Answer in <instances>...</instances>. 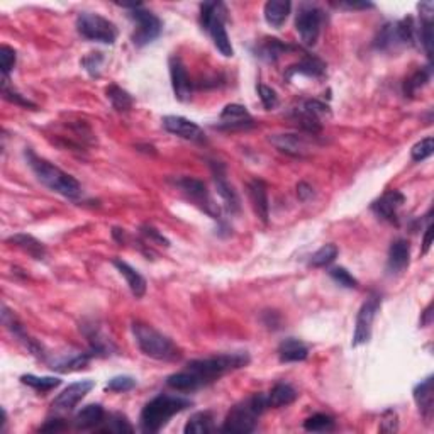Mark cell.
<instances>
[{
	"instance_id": "1",
	"label": "cell",
	"mask_w": 434,
	"mask_h": 434,
	"mask_svg": "<svg viewBox=\"0 0 434 434\" xmlns=\"http://www.w3.org/2000/svg\"><path fill=\"white\" fill-rule=\"evenodd\" d=\"M248 363L249 355L246 351L224 353V355L211 356V358L194 360L187 365L185 370L170 375L167 378V385L178 392H194L214 384L226 373L242 369Z\"/></svg>"
},
{
	"instance_id": "2",
	"label": "cell",
	"mask_w": 434,
	"mask_h": 434,
	"mask_svg": "<svg viewBox=\"0 0 434 434\" xmlns=\"http://www.w3.org/2000/svg\"><path fill=\"white\" fill-rule=\"evenodd\" d=\"M24 154L29 168H31L32 174L36 175V178L44 187H48L50 190L66 198H79L82 196V185L79 183V180L73 178L72 175H68L61 168L54 167L50 161L39 158L32 149H28Z\"/></svg>"
},
{
	"instance_id": "3",
	"label": "cell",
	"mask_w": 434,
	"mask_h": 434,
	"mask_svg": "<svg viewBox=\"0 0 434 434\" xmlns=\"http://www.w3.org/2000/svg\"><path fill=\"white\" fill-rule=\"evenodd\" d=\"M192 406V400L180 395H168V393H160L149 400L141 413V428L145 433H158L168 424L175 414L189 409Z\"/></svg>"
},
{
	"instance_id": "4",
	"label": "cell",
	"mask_w": 434,
	"mask_h": 434,
	"mask_svg": "<svg viewBox=\"0 0 434 434\" xmlns=\"http://www.w3.org/2000/svg\"><path fill=\"white\" fill-rule=\"evenodd\" d=\"M267 409H270L267 393H253L229 411V414L226 415V421H224L223 431L236 434L253 433L256 429L261 414Z\"/></svg>"
},
{
	"instance_id": "5",
	"label": "cell",
	"mask_w": 434,
	"mask_h": 434,
	"mask_svg": "<svg viewBox=\"0 0 434 434\" xmlns=\"http://www.w3.org/2000/svg\"><path fill=\"white\" fill-rule=\"evenodd\" d=\"M131 329L139 349L149 358L160 360V362H174V360H178L182 356L174 341L158 329H154L153 326L145 324V322H132Z\"/></svg>"
},
{
	"instance_id": "6",
	"label": "cell",
	"mask_w": 434,
	"mask_h": 434,
	"mask_svg": "<svg viewBox=\"0 0 434 434\" xmlns=\"http://www.w3.org/2000/svg\"><path fill=\"white\" fill-rule=\"evenodd\" d=\"M226 6L223 2H205L200 6V24L211 36L214 46L219 50L223 56L231 58L234 54L231 46L229 36H227L224 21H226Z\"/></svg>"
},
{
	"instance_id": "7",
	"label": "cell",
	"mask_w": 434,
	"mask_h": 434,
	"mask_svg": "<svg viewBox=\"0 0 434 434\" xmlns=\"http://www.w3.org/2000/svg\"><path fill=\"white\" fill-rule=\"evenodd\" d=\"M126 9H131L130 17L134 21V32H132V43L138 48L153 43L163 31V22L152 10L145 9L141 3H121Z\"/></svg>"
},
{
	"instance_id": "8",
	"label": "cell",
	"mask_w": 434,
	"mask_h": 434,
	"mask_svg": "<svg viewBox=\"0 0 434 434\" xmlns=\"http://www.w3.org/2000/svg\"><path fill=\"white\" fill-rule=\"evenodd\" d=\"M76 31L88 41L114 44L117 39V28L114 22L94 12H82L76 17Z\"/></svg>"
},
{
	"instance_id": "9",
	"label": "cell",
	"mask_w": 434,
	"mask_h": 434,
	"mask_svg": "<svg viewBox=\"0 0 434 434\" xmlns=\"http://www.w3.org/2000/svg\"><path fill=\"white\" fill-rule=\"evenodd\" d=\"M326 21V12L316 6L305 3L299 9V14L296 17V29L300 36V41L305 46H314L318 43L321 28Z\"/></svg>"
},
{
	"instance_id": "10",
	"label": "cell",
	"mask_w": 434,
	"mask_h": 434,
	"mask_svg": "<svg viewBox=\"0 0 434 434\" xmlns=\"http://www.w3.org/2000/svg\"><path fill=\"white\" fill-rule=\"evenodd\" d=\"M382 305V296L377 292H371L369 299L360 309L358 316H356V327L355 334H353V347H360V344L369 343L371 338V329H373V321L377 318V312L380 311Z\"/></svg>"
},
{
	"instance_id": "11",
	"label": "cell",
	"mask_w": 434,
	"mask_h": 434,
	"mask_svg": "<svg viewBox=\"0 0 434 434\" xmlns=\"http://www.w3.org/2000/svg\"><path fill=\"white\" fill-rule=\"evenodd\" d=\"M175 185L178 187L180 192H182L183 196L189 198V200H192L196 205H198L205 214L214 217V219L219 217V209H217L214 202H212L204 182L192 178V176H180V178L175 180Z\"/></svg>"
},
{
	"instance_id": "12",
	"label": "cell",
	"mask_w": 434,
	"mask_h": 434,
	"mask_svg": "<svg viewBox=\"0 0 434 434\" xmlns=\"http://www.w3.org/2000/svg\"><path fill=\"white\" fill-rule=\"evenodd\" d=\"M95 387L94 380H80L75 382V384L68 385L56 399L53 400L51 407L54 411H60V413H68V411H73L76 407V404L87 395L92 389Z\"/></svg>"
},
{
	"instance_id": "13",
	"label": "cell",
	"mask_w": 434,
	"mask_h": 434,
	"mask_svg": "<svg viewBox=\"0 0 434 434\" xmlns=\"http://www.w3.org/2000/svg\"><path fill=\"white\" fill-rule=\"evenodd\" d=\"M163 123V127L172 134L178 136V138L187 139V141H194V143H204L205 141V134L204 131L200 130L198 124L194 123V121L187 119V117L182 116H165L161 119Z\"/></svg>"
},
{
	"instance_id": "14",
	"label": "cell",
	"mask_w": 434,
	"mask_h": 434,
	"mask_svg": "<svg viewBox=\"0 0 434 434\" xmlns=\"http://www.w3.org/2000/svg\"><path fill=\"white\" fill-rule=\"evenodd\" d=\"M406 197L399 190H389L371 204V211L378 217L392 224H399V209L402 207Z\"/></svg>"
},
{
	"instance_id": "15",
	"label": "cell",
	"mask_w": 434,
	"mask_h": 434,
	"mask_svg": "<svg viewBox=\"0 0 434 434\" xmlns=\"http://www.w3.org/2000/svg\"><path fill=\"white\" fill-rule=\"evenodd\" d=\"M255 126L251 114L246 110L245 105L239 104H229L223 109L219 117V127L227 131L236 130H248V127Z\"/></svg>"
},
{
	"instance_id": "16",
	"label": "cell",
	"mask_w": 434,
	"mask_h": 434,
	"mask_svg": "<svg viewBox=\"0 0 434 434\" xmlns=\"http://www.w3.org/2000/svg\"><path fill=\"white\" fill-rule=\"evenodd\" d=\"M170 76L175 97L180 102L190 101V97H192V83H190L185 65H183V61L178 56L170 58Z\"/></svg>"
},
{
	"instance_id": "17",
	"label": "cell",
	"mask_w": 434,
	"mask_h": 434,
	"mask_svg": "<svg viewBox=\"0 0 434 434\" xmlns=\"http://www.w3.org/2000/svg\"><path fill=\"white\" fill-rule=\"evenodd\" d=\"M211 167H212V175H214V182L217 187V194H219L220 198L224 200L227 211L238 212L239 207H241V205H239V197H238V194L234 192L233 185L227 182L224 167L220 163H216V161H212Z\"/></svg>"
},
{
	"instance_id": "18",
	"label": "cell",
	"mask_w": 434,
	"mask_h": 434,
	"mask_svg": "<svg viewBox=\"0 0 434 434\" xmlns=\"http://www.w3.org/2000/svg\"><path fill=\"white\" fill-rule=\"evenodd\" d=\"M411 260V245L407 239H395L389 249L387 260V273L399 275L409 267Z\"/></svg>"
},
{
	"instance_id": "19",
	"label": "cell",
	"mask_w": 434,
	"mask_h": 434,
	"mask_svg": "<svg viewBox=\"0 0 434 434\" xmlns=\"http://www.w3.org/2000/svg\"><path fill=\"white\" fill-rule=\"evenodd\" d=\"M270 143L290 156H305L309 152L307 139L299 134H273L270 136Z\"/></svg>"
},
{
	"instance_id": "20",
	"label": "cell",
	"mask_w": 434,
	"mask_h": 434,
	"mask_svg": "<svg viewBox=\"0 0 434 434\" xmlns=\"http://www.w3.org/2000/svg\"><path fill=\"white\" fill-rule=\"evenodd\" d=\"M249 200H251L253 209H255L256 216L263 220L265 224L268 223V214H270V204H268V190L263 180H251L248 185Z\"/></svg>"
},
{
	"instance_id": "21",
	"label": "cell",
	"mask_w": 434,
	"mask_h": 434,
	"mask_svg": "<svg viewBox=\"0 0 434 434\" xmlns=\"http://www.w3.org/2000/svg\"><path fill=\"white\" fill-rule=\"evenodd\" d=\"M414 399L419 407V413L426 421H431L434 411V393H433V377H428L421 384L415 385Z\"/></svg>"
},
{
	"instance_id": "22",
	"label": "cell",
	"mask_w": 434,
	"mask_h": 434,
	"mask_svg": "<svg viewBox=\"0 0 434 434\" xmlns=\"http://www.w3.org/2000/svg\"><path fill=\"white\" fill-rule=\"evenodd\" d=\"M326 73V63L322 60H319L318 56H305L299 61L297 65H292L289 70H287L285 79L290 80L293 75H304V76H314V79H319Z\"/></svg>"
},
{
	"instance_id": "23",
	"label": "cell",
	"mask_w": 434,
	"mask_h": 434,
	"mask_svg": "<svg viewBox=\"0 0 434 434\" xmlns=\"http://www.w3.org/2000/svg\"><path fill=\"white\" fill-rule=\"evenodd\" d=\"M114 267L119 270V273L123 275L124 278H126L127 285H130L132 296L136 297V299H141L143 296L146 293V280L145 277H143L141 273H139L138 270H134V268L131 267V265H127L126 261L123 260H114L112 261Z\"/></svg>"
},
{
	"instance_id": "24",
	"label": "cell",
	"mask_w": 434,
	"mask_h": 434,
	"mask_svg": "<svg viewBox=\"0 0 434 434\" xmlns=\"http://www.w3.org/2000/svg\"><path fill=\"white\" fill-rule=\"evenodd\" d=\"M309 356V349L302 341L296 340V338H287L278 347V358L282 363H296L304 362Z\"/></svg>"
},
{
	"instance_id": "25",
	"label": "cell",
	"mask_w": 434,
	"mask_h": 434,
	"mask_svg": "<svg viewBox=\"0 0 434 434\" xmlns=\"http://www.w3.org/2000/svg\"><path fill=\"white\" fill-rule=\"evenodd\" d=\"M105 413L101 404H88L83 407L79 414L75 415V428L76 429H94L104 422Z\"/></svg>"
},
{
	"instance_id": "26",
	"label": "cell",
	"mask_w": 434,
	"mask_h": 434,
	"mask_svg": "<svg viewBox=\"0 0 434 434\" xmlns=\"http://www.w3.org/2000/svg\"><path fill=\"white\" fill-rule=\"evenodd\" d=\"M290 9H292V3L289 0H270L265 3V19L271 28H282L283 22L289 17Z\"/></svg>"
},
{
	"instance_id": "27",
	"label": "cell",
	"mask_w": 434,
	"mask_h": 434,
	"mask_svg": "<svg viewBox=\"0 0 434 434\" xmlns=\"http://www.w3.org/2000/svg\"><path fill=\"white\" fill-rule=\"evenodd\" d=\"M292 50H293V46L280 41V39L268 38V39H265L258 48H256V56H258L260 60L268 61V63H273V61H277L282 54H285L287 51H292Z\"/></svg>"
},
{
	"instance_id": "28",
	"label": "cell",
	"mask_w": 434,
	"mask_h": 434,
	"mask_svg": "<svg viewBox=\"0 0 434 434\" xmlns=\"http://www.w3.org/2000/svg\"><path fill=\"white\" fill-rule=\"evenodd\" d=\"M296 389L289 384H277L270 392L267 393V400H268V407H273V409H278V407H285L290 406V404L296 402L297 399Z\"/></svg>"
},
{
	"instance_id": "29",
	"label": "cell",
	"mask_w": 434,
	"mask_h": 434,
	"mask_svg": "<svg viewBox=\"0 0 434 434\" xmlns=\"http://www.w3.org/2000/svg\"><path fill=\"white\" fill-rule=\"evenodd\" d=\"M7 242H12L17 248H21L22 251H25L28 255H31L34 260H44L46 256V248L41 241H38L36 238L29 236V234H14L7 239Z\"/></svg>"
},
{
	"instance_id": "30",
	"label": "cell",
	"mask_w": 434,
	"mask_h": 434,
	"mask_svg": "<svg viewBox=\"0 0 434 434\" xmlns=\"http://www.w3.org/2000/svg\"><path fill=\"white\" fill-rule=\"evenodd\" d=\"M216 429L214 426V415L209 411H202V413L194 414L192 417L189 419V422L185 424V431L187 434H205V433H212Z\"/></svg>"
},
{
	"instance_id": "31",
	"label": "cell",
	"mask_w": 434,
	"mask_h": 434,
	"mask_svg": "<svg viewBox=\"0 0 434 434\" xmlns=\"http://www.w3.org/2000/svg\"><path fill=\"white\" fill-rule=\"evenodd\" d=\"M292 117H293V121H297V123H299V126L302 127L304 131L309 132V134H318V132H321V130H322V121L318 119L314 114L309 112V110L305 109L304 105L293 109Z\"/></svg>"
},
{
	"instance_id": "32",
	"label": "cell",
	"mask_w": 434,
	"mask_h": 434,
	"mask_svg": "<svg viewBox=\"0 0 434 434\" xmlns=\"http://www.w3.org/2000/svg\"><path fill=\"white\" fill-rule=\"evenodd\" d=\"M373 44L377 50H382V51H387V50H392V48L400 46L399 36H397L395 22H389V24H385L384 28L378 31Z\"/></svg>"
},
{
	"instance_id": "33",
	"label": "cell",
	"mask_w": 434,
	"mask_h": 434,
	"mask_svg": "<svg viewBox=\"0 0 434 434\" xmlns=\"http://www.w3.org/2000/svg\"><path fill=\"white\" fill-rule=\"evenodd\" d=\"M105 94H107V99L110 101V104H112V107L116 109L117 112H127V110L132 107V104H134V101H132L130 92H126L124 88H121L119 85L107 87Z\"/></svg>"
},
{
	"instance_id": "34",
	"label": "cell",
	"mask_w": 434,
	"mask_h": 434,
	"mask_svg": "<svg viewBox=\"0 0 434 434\" xmlns=\"http://www.w3.org/2000/svg\"><path fill=\"white\" fill-rule=\"evenodd\" d=\"M429 80H431V66L417 70L413 76H409V79L404 82V95H406V97H414L422 87L428 85Z\"/></svg>"
},
{
	"instance_id": "35",
	"label": "cell",
	"mask_w": 434,
	"mask_h": 434,
	"mask_svg": "<svg viewBox=\"0 0 434 434\" xmlns=\"http://www.w3.org/2000/svg\"><path fill=\"white\" fill-rule=\"evenodd\" d=\"M101 433H132L134 428L131 426V422L127 421L126 415L123 414H109L105 415L104 422L99 428Z\"/></svg>"
},
{
	"instance_id": "36",
	"label": "cell",
	"mask_w": 434,
	"mask_h": 434,
	"mask_svg": "<svg viewBox=\"0 0 434 434\" xmlns=\"http://www.w3.org/2000/svg\"><path fill=\"white\" fill-rule=\"evenodd\" d=\"M338 253H340L338 246L333 245V242H329V245L321 246V248H319L318 251H316L314 255L311 256V261H309V265H311V267H314V268L327 267V265H331L334 260H336Z\"/></svg>"
},
{
	"instance_id": "37",
	"label": "cell",
	"mask_w": 434,
	"mask_h": 434,
	"mask_svg": "<svg viewBox=\"0 0 434 434\" xmlns=\"http://www.w3.org/2000/svg\"><path fill=\"white\" fill-rule=\"evenodd\" d=\"M22 384L29 385L38 392H50L53 389L60 387L61 380L56 377H34V375H22Z\"/></svg>"
},
{
	"instance_id": "38",
	"label": "cell",
	"mask_w": 434,
	"mask_h": 434,
	"mask_svg": "<svg viewBox=\"0 0 434 434\" xmlns=\"http://www.w3.org/2000/svg\"><path fill=\"white\" fill-rule=\"evenodd\" d=\"M92 358H94V353L92 351L82 353V355H76V356H73V358L61 360V362L53 363V366H51V369L56 370V371H63V373H66V371H75V370H80V369H85V366L88 365V362H90Z\"/></svg>"
},
{
	"instance_id": "39",
	"label": "cell",
	"mask_w": 434,
	"mask_h": 434,
	"mask_svg": "<svg viewBox=\"0 0 434 434\" xmlns=\"http://www.w3.org/2000/svg\"><path fill=\"white\" fill-rule=\"evenodd\" d=\"M304 429L305 431L312 433H324V431H333L334 429V419L327 414H314L312 417L305 419L304 421Z\"/></svg>"
},
{
	"instance_id": "40",
	"label": "cell",
	"mask_w": 434,
	"mask_h": 434,
	"mask_svg": "<svg viewBox=\"0 0 434 434\" xmlns=\"http://www.w3.org/2000/svg\"><path fill=\"white\" fill-rule=\"evenodd\" d=\"M2 95L7 99V101L12 102V104L22 105V107L36 109V104H32L31 101H28V99L22 97L19 92H16L12 87L9 85V76H2Z\"/></svg>"
},
{
	"instance_id": "41",
	"label": "cell",
	"mask_w": 434,
	"mask_h": 434,
	"mask_svg": "<svg viewBox=\"0 0 434 434\" xmlns=\"http://www.w3.org/2000/svg\"><path fill=\"white\" fill-rule=\"evenodd\" d=\"M434 153V139L433 136H428V138L421 139L419 143H415L411 149V158L414 161H424L426 158H429Z\"/></svg>"
},
{
	"instance_id": "42",
	"label": "cell",
	"mask_w": 434,
	"mask_h": 434,
	"mask_svg": "<svg viewBox=\"0 0 434 434\" xmlns=\"http://www.w3.org/2000/svg\"><path fill=\"white\" fill-rule=\"evenodd\" d=\"M329 277L333 278L336 283H340L341 287H344V289H356V287H358V280H356L347 268H343V267L331 268Z\"/></svg>"
},
{
	"instance_id": "43",
	"label": "cell",
	"mask_w": 434,
	"mask_h": 434,
	"mask_svg": "<svg viewBox=\"0 0 434 434\" xmlns=\"http://www.w3.org/2000/svg\"><path fill=\"white\" fill-rule=\"evenodd\" d=\"M16 60H17L16 50L7 46V44H3V46L0 48V66H2V76H9V73L12 72L14 65H16Z\"/></svg>"
},
{
	"instance_id": "44",
	"label": "cell",
	"mask_w": 434,
	"mask_h": 434,
	"mask_svg": "<svg viewBox=\"0 0 434 434\" xmlns=\"http://www.w3.org/2000/svg\"><path fill=\"white\" fill-rule=\"evenodd\" d=\"M258 95H260V101L261 104H263V107L267 110H271L275 109L278 105V95L277 92L273 90L271 87L268 85H263V83H258Z\"/></svg>"
},
{
	"instance_id": "45",
	"label": "cell",
	"mask_w": 434,
	"mask_h": 434,
	"mask_svg": "<svg viewBox=\"0 0 434 434\" xmlns=\"http://www.w3.org/2000/svg\"><path fill=\"white\" fill-rule=\"evenodd\" d=\"M136 387V380L127 375H121V377H114L107 382V389L112 392H127Z\"/></svg>"
},
{
	"instance_id": "46",
	"label": "cell",
	"mask_w": 434,
	"mask_h": 434,
	"mask_svg": "<svg viewBox=\"0 0 434 434\" xmlns=\"http://www.w3.org/2000/svg\"><path fill=\"white\" fill-rule=\"evenodd\" d=\"M102 63H104V56H102V53H92L82 60V65L85 66L88 75H92V76L101 75Z\"/></svg>"
},
{
	"instance_id": "47",
	"label": "cell",
	"mask_w": 434,
	"mask_h": 434,
	"mask_svg": "<svg viewBox=\"0 0 434 434\" xmlns=\"http://www.w3.org/2000/svg\"><path fill=\"white\" fill-rule=\"evenodd\" d=\"M380 431L382 433L399 431V417H397V413H393V411H385L380 421Z\"/></svg>"
},
{
	"instance_id": "48",
	"label": "cell",
	"mask_w": 434,
	"mask_h": 434,
	"mask_svg": "<svg viewBox=\"0 0 434 434\" xmlns=\"http://www.w3.org/2000/svg\"><path fill=\"white\" fill-rule=\"evenodd\" d=\"M141 233H143V236H145L146 239H149V241L160 242V245H163V246H170V241H168V239L165 238L160 231H156L152 226H143Z\"/></svg>"
},
{
	"instance_id": "49",
	"label": "cell",
	"mask_w": 434,
	"mask_h": 434,
	"mask_svg": "<svg viewBox=\"0 0 434 434\" xmlns=\"http://www.w3.org/2000/svg\"><path fill=\"white\" fill-rule=\"evenodd\" d=\"M63 429H66V424L63 422V419H51V421H48L46 424L43 426L41 431L60 433V431H63Z\"/></svg>"
},
{
	"instance_id": "50",
	"label": "cell",
	"mask_w": 434,
	"mask_h": 434,
	"mask_svg": "<svg viewBox=\"0 0 434 434\" xmlns=\"http://www.w3.org/2000/svg\"><path fill=\"white\" fill-rule=\"evenodd\" d=\"M338 7H343V9H349V10H358V9H371L373 3L370 2H340L336 3Z\"/></svg>"
},
{
	"instance_id": "51",
	"label": "cell",
	"mask_w": 434,
	"mask_h": 434,
	"mask_svg": "<svg viewBox=\"0 0 434 434\" xmlns=\"http://www.w3.org/2000/svg\"><path fill=\"white\" fill-rule=\"evenodd\" d=\"M297 196H299L300 200H309V198L314 196V192H312V187L307 185L305 182H300L299 185H297Z\"/></svg>"
},
{
	"instance_id": "52",
	"label": "cell",
	"mask_w": 434,
	"mask_h": 434,
	"mask_svg": "<svg viewBox=\"0 0 434 434\" xmlns=\"http://www.w3.org/2000/svg\"><path fill=\"white\" fill-rule=\"evenodd\" d=\"M431 241H433V224L429 223L424 231V239H422V255H426V253L429 251V248H431Z\"/></svg>"
}]
</instances>
